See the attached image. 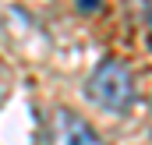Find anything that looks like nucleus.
I'll return each instance as SVG.
<instances>
[{
	"instance_id": "f257e3e1",
	"label": "nucleus",
	"mask_w": 152,
	"mask_h": 145,
	"mask_svg": "<svg viewBox=\"0 0 152 145\" xmlns=\"http://www.w3.org/2000/svg\"><path fill=\"white\" fill-rule=\"evenodd\" d=\"M85 96L88 103H96L106 113H127L138 99V85H134V71L117 60V57H106L103 64H96V71L88 74L85 81Z\"/></svg>"
},
{
	"instance_id": "f03ea898",
	"label": "nucleus",
	"mask_w": 152,
	"mask_h": 145,
	"mask_svg": "<svg viewBox=\"0 0 152 145\" xmlns=\"http://www.w3.org/2000/svg\"><path fill=\"white\" fill-rule=\"evenodd\" d=\"M46 145H106V142L81 113L57 106L46 120Z\"/></svg>"
}]
</instances>
